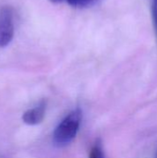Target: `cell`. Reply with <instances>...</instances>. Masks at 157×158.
<instances>
[{"label": "cell", "instance_id": "obj_1", "mask_svg": "<svg viewBox=\"0 0 157 158\" xmlns=\"http://www.w3.org/2000/svg\"><path fill=\"white\" fill-rule=\"evenodd\" d=\"M81 111L77 108L68 114L56 128L53 134L55 145L63 147L70 143L76 137L81 121Z\"/></svg>", "mask_w": 157, "mask_h": 158}, {"label": "cell", "instance_id": "obj_2", "mask_svg": "<svg viewBox=\"0 0 157 158\" xmlns=\"http://www.w3.org/2000/svg\"><path fill=\"white\" fill-rule=\"evenodd\" d=\"M14 31L13 11L9 6H3L0 9V47H5L11 43Z\"/></svg>", "mask_w": 157, "mask_h": 158}, {"label": "cell", "instance_id": "obj_3", "mask_svg": "<svg viewBox=\"0 0 157 158\" xmlns=\"http://www.w3.org/2000/svg\"><path fill=\"white\" fill-rule=\"evenodd\" d=\"M45 108H46L45 102L41 101L37 106L24 112L22 116L23 122L31 126L40 124L43 120V118L45 116Z\"/></svg>", "mask_w": 157, "mask_h": 158}, {"label": "cell", "instance_id": "obj_4", "mask_svg": "<svg viewBox=\"0 0 157 158\" xmlns=\"http://www.w3.org/2000/svg\"><path fill=\"white\" fill-rule=\"evenodd\" d=\"M102 0H63V2L68 3V5L74 6V7H80V8H85V7H91L97 4H99Z\"/></svg>", "mask_w": 157, "mask_h": 158}, {"label": "cell", "instance_id": "obj_5", "mask_svg": "<svg viewBox=\"0 0 157 158\" xmlns=\"http://www.w3.org/2000/svg\"><path fill=\"white\" fill-rule=\"evenodd\" d=\"M149 4L150 12L152 16V21L154 24L155 33L157 40V0H146Z\"/></svg>", "mask_w": 157, "mask_h": 158}, {"label": "cell", "instance_id": "obj_6", "mask_svg": "<svg viewBox=\"0 0 157 158\" xmlns=\"http://www.w3.org/2000/svg\"><path fill=\"white\" fill-rule=\"evenodd\" d=\"M89 158H105V154L103 150V146L100 141H97L95 144L92 147Z\"/></svg>", "mask_w": 157, "mask_h": 158}, {"label": "cell", "instance_id": "obj_7", "mask_svg": "<svg viewBox=\"0 0 157 158\" xmlns=\"http://www.w3.org/2000/svg\"><path fill=\"white\" fill-rule=\"evenodd\" d=\"M156 158H157V157H156Z\"/></svg>", "mask_w": 157, "mask_h": 158}]
</instances>
